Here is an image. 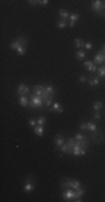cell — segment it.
I'll list each match as a JSON object with an SVG mask.
<instances>
[{
  "instance_id": "23",
  "label": "cell",
  "mask_w": 105,
  "mask_h": 202,
  "mask_svg": "<svg viewBox=\"0 0 105 202\" xmlns=\"http://www.w3.org/2000/svg\"><path fill=\"white\" fill-rule=\"evenodd\" d=\"M102 108H103V103L101 102V101H96V102L93 104V109H94V110H98L100 111Z\"/></svg>"
},
{
  "instance_id": "26",
  "label": "cell",
  "mask_w": 105,
  "mask_h": 202,
  "mask_svg": "<svg viewBox=\"0 0 105 202\" xmlns=\"http://www.w3.org/2000/svg\"><path fill=\"white\" fill-rule=\"evenodd\" d=\"M69 19H70V22H72V23L77 22V20L79 19V15H78V14H70Z\"/></svg>"
},
{
  "instance_id": "32",
  "label": "cell",
  "mask_w": 105,
  "mask_h": 202,
  "mask_svg": "<svg viewBox=\"0 0 105 202\" xmlns=\"http://www.w3.org/2000/svg\"><path fill=\"white\" fill-rule=\"evenodd\" d=\"M84 138H85V136L81 133H77L76 135H75V139L76 140H82V139H84Z\"/></svg>"
},
{
  "instance_id": "8",
  "label": "cell",
  "mask_w": 105,
  "mask_h": 202,
  "mask_svg": "<svg viewBox=\"0 0 105 202\" xmlns=\"http://www.w3.org/2000/svg\"><path fill=\"white\" fill-rule=\"evenodd\" d=\"M70 181H72V179H69V178H63L60 180V189L62 190H66V189L70 188Z\"/></svg>"
},
{
  "instance_id": "18",
  "label": "cell",
  "mask_w": 105,
  "mask_h": 202,
  "mask_svg": "<svg viewBox=\"0 0 105 202\" xmlns=\"http://www.w3.org/2000/svg\"><path fill=\"white\" fill-rule=\"evenodd\" d=\"M70 188L74 189V190H77V189L82 188V186H81V182H79L78 180L72 179V181H70Z\"/></svg>"
},
{
  "instance_id": "15",
  "label": "cell",
  "mask_w": 105,
  "mask_h": 202,
  "mask_svg": "<svg viewBox=\"0 0 105 202\" xmlns=\"http://www.w3.org/2000/svg\"><path fill=\"white\" fill-rule=\"evenodd\" d=\"M19 103L21 107H27L29 106V98L27 95H24V97H20L19 98Z\"/></svg>"
},
{
  "instance_id": "3",
  "label": "cell",
  "mask_w": 105,
  "mask_h": 202,
  "mask_svg": "<svg viewBox=\"0 0 105 202\" xmlns=\"http://www.w3.org/2000/svg\"><path fill=\"white\" fill-rule=\"evenodd\" d=\"M92 9L95 11V14L103 15V12L105 10V1H101V0L92 1Z\"/></svg>"
},
{
  "instance_id": "39",
  "label": "cell",
  "mask_w": 105,
  "mask_h": 202,
  "mask_svg": "<svg viewBox=\"0 0 105 202\" xmlns=\"http://www.w3.org/2000/svg\"><path fill=\"white\" fill-rule=\"evenodd\" d=\"M85 153H86V149L81 148V153H79V156H83V155H85Z\"/></svg>"
},
{
  "instance_id": "42",
  "label": "cell",
  "mask_w": 105,
  "mask_h": 202,
  "mask_svg": "<svg viewBox=\"0 0 105 202\" xmlns=\"http://www.w3.org/2000/svg\"><path fill=\"white\" fill-rule=\"evenodd\" d=\"M103 15H105V10H104V12H103Z\"/></svg>"
},
{
  "instance_id": "28",
  "label": "cell",
  "mask_w": 105,
  "mask_h": 202,
  "mask_svg": "<svg viewBox=\"0 0 105 202\" xmlns=\"http://www.w3.org/2000/svg\"><path fill=\"white\" fill-rule=\"evenodd\" d=\"M54 100V97H50L47 100H45V107H52V102Z\"/></svg>"
},
{
  "instance_id": "4",
  "label": "cell",
  "mask_w": 105,
  "mask_h": 202,
  "mask_svg": "<svg viewBox=\"0 0 105 202\" xmlns=\"http://www.w3.org/2000/svg\"><path fill=\"white\" fill-rule=\"evenodd\" d=\"M62 198L65 201H73L74 198H75V190L72 188L66 189V190H64V192H63Z\"/></svg>"
},
{
  "instance_id": "6",
  "label": "cell",
  "mask_w": 105,
  "mask_h": 202,
  "mask_svg": "<svg viewBox=\"0 0 105 202\" xmlns=\"http://www.w3.org/2000/svg\"><path fill=\"white\" fill-rule=\"evenodd\" d=\"M93 134L91 135L90 136V138L91 139H93V140H95V142H97V143H101L103 139H104V137H103V134H102V132H100V130L97 129L96 132H92Z\"/></svg>"
},
{
  "instance_id": "24",
  "label": "cell",
  "mask_w": 105,
  "mask_h": 202,
  "mask_svg": "<svg viewBox=\"0 0 105 202\" xmlns=\"http://www.w3.org/2000/svg\"><path fill=\"white\" fill-rule=\"evenodd\" d=\"M87 128H89V130H91V132H96V130H97L96 125H94L92 121H89V123H87Z\"/></svg>"
},
{
  "instance_id": "34",
  "label": "cell",
  "mask_w": 105,
  "mask_h": 202,
  "mask_svg": "<svg viewBox=\"0 0 105 202\" xmlns=\"http://www.w3.org/2000/svg\"><path fill=\"white\" fill-rule=\"evenodd\" d=\"M84 47L86 49H92L93 48V45H92V43H90V42H87V43H85V45H84Z\"/></svg>"
},
{
  "instance_id": "13",
  "label": "cell",
  "mask_w": 105,
  "mask_h": 202,
  "mask_svg": "<svg viewBox=\"0 0 105 202\" xmlns=\"http://www.w3.org/2000/svg\"><path fill=\"white\" fill-rule=\"evenodd\" d=\"M32 92H34L35 94L41 97V94H43V92H44V85L37 84V85H35V87L32 88Z\"/></svg>"
},
{
  "instance_id": "1",
  "label": "cell",
  "mask_w": 105,
  "mask_h": 202,
  "mask_svg": "<svg viewBox=\"0 0 105 202\" xmlns=\"http://www.w3.org/2000/svg\"><path fill=\"white\" fill-rule=\"evenodd\" d=\"M29 107L31 109H40L41 107H45L43 98L35 93L30 94V97H29Z\"/></svg>"
},
{
  "instance_id": "17",
  "label": "cell",
  "mask_w": 105,
  "mask_h": 202,
  "mask_svg": "<svg viewBox=\"0 0 105 202\" xmlns=\"http://www.w3.org/2000/svg\"><path fill=\"white\" fill-rule=\"evenodd\" d=\"M75 56H76V60H83V58H85V56H86V52L84 49H78L77 52H76V54H75Z\"/></svg>"
},
{
  "instance_id": "10",
  "label": "cell",
  "mask_w": 105,
  "mask_h": 202,
  "mask_svg": "<svg viewBox=\"0 0 105 202\" xmlns=\"http://www.w3.org/2000/svg\"><path fill=\"white\" fill-rule=\"evenodd\" d=\"M50 111L58 112V113H63V112H64V109H63V107H62L58 102H54L53 106L50 107Z\"/></svg>"
},
{
  "instance_id": "40",
  "label": "cell",
  "mask_w": 105,
  "mask_h": 202,
  "mask_svg": "<svg viewBox=\"0 0 105 202\" xmlns=\"http://www.w3.org/2000/svg\"><path fill=\"white\" fill-rule=\"evenodd\" d=\"M74 24H75V23H72V22H69V23H68V26H69L70 28H73V27H74Z\"/></svg>"
},
{
  "instance_id": "9",
  "label": "cell",
  "mask_w": 105,
  "mask_h": 202,
  "mask_svg": "<svg viewBox=\"0 0 105 202\" xmlns=\"http://www.w3.org/2000/svg\"><path fill=\"white\" fill-rule=\"evenodd\" d=\"M55 144H56L55 149H58V147H60L62 145H64V144H65V140H64V138H63L62 135L57 134L56 136H55Z\"/></svg>"
},
{
  "instance_id": "41",
  "label": "cell",
  "mask_w": 105,
  "mask_h": 202,
  "mask_svg": "<svg viewBox=\"0 0 105 202\" xmlns=\"http://www.w3.org/2000/svg\"><path fill=\"white\" fill-rule=\"evenodd\" d=\"M103 50H105V44L103 45Z\"/></svg>"
},
{
  "instance_id": "27",
  "label": "cell",
  "mask_w": 105,
  "mask_h": 202,
  "mask_svg": "<svg viewBox=\"0 0 105 202\" xmlns=\"http://www.w3.org/2000/svg\"><path fill=\"white\" fill-rule=\"evenodd\" d=\"M17 52H18L19 55H24V54L26 53V47H25V46H19L18 49H17Z\"/></svg>"
},
{
  "instance_id": "21",
  "label": "cell",
  "mask_w": 105,
  "mask_h": 202,
  "mask_svg": "<svg viewBox=\"0 0 105 202\" xmlns=\"http://www.w3.org/2000/svg\"><path fill=\"white\" fill-rule=\"evenodd\" d=\"M97 74H98V78H105V65L97 67Z\"/></svg>"
},
{
  "instance_id": "5",
  "label": "cell",
  "mask_w": 105,
  "mask_h": 202,
  "mask_svg": "<svg viewBox=\"0 0 105 202\" xmlns=\"http://www.w3.org/2000/svg\"><path fill=\"white\" fill-rule=\"evenodd\" d=\"M17 94H19L20 97H24V95H27L28 94V92H29V88L28 85H26V84H24V83H20L18 88H17Z\"/></svg>"
},
{
  "instance_id": "14",
  "label": "cell",
  "mask_w": 105,
  "mask_h": 202,
  "mask_svg": "<svg viewBox=\"0 0 105 202\" xmlns=\"http://www.w3.org/2000/svg\"><path fill=\"white\" fill-rule=\"evenodd\" d=\"M58 14H59V17H60V19L62 20H68V18H69V12L67 11L66 9H60L59 11H58Z\"/></svg>"
},
{
  "instance_id": "2",
  "label": "cell",
  "mask_w": 105,
  "mask_h": 202,
  "mask_svg": "<svg viewBox=\"0 0 105 202\" xmlns=\"http://www.w3.org/2000/svg\"><path fill=\"white\" fill-rule=\"evenodd\" d=\"M27 43H28V36H20L16 41L12 42L10 47L12 50H17L19 46H25V47H27Z\"/></svg>"
},
{
  "instance_id": "20",
  "label": "cell",
  "mask_w": 105,
  "mask_h": 202,
  "mask_svg": "<svg viewBox=\"0 0 105 202\" xmlns=\"http://www.w3.org/2000/svg\"><path fill=\"white\" fill-rule=\"evenodd\" d=\"M84 45H85V43H84L81 38H76V39H75V46H76L78 49H82L84 47Z\"/></svg>"
},
{
  "instance_id": "36",
  "label": "cell",
  "mask_w": 105,
  "mask_h": 202,
  "mask_svg": "<svg viewBox=\"0 0 105 202\" xmlns=\"http://www.w3.org/2000/svg\"><path fill=\"white\" fill-rule=\"evenodd\" d=\"M48 0H39L38 1V3L39 5H41V6H46V5H48Z\"/></svg>"
},
{
  "instance_id": "22",
  "label": "cell",
  "mask_w": 105,
  "mask_h": 202,
  "mask_svg": "<svg viewBox=\"0 0 105 202\" xmlns=\"http://www.w3.org/2000/svg\"><path fill=\"white\" fill-rule=\"evenodd\" d=\"M67 25H68V23L66 22V20H62V19H59L57 22V27L59 28V29H64Z\"/></svg>"
},
{
  "instance_id": "29",
  "label": "cell",
  "mask_w": 105,
  "mask_h": 202,
  "mask_svg": "<svg viewBox=\"0 0 105 202\" xmlns=\"http://www.w3.org/2000/svg\"><path fill=\"white\" fill-rule=\"evenodd\" d=\"M58 148L60 149V152H63V153H67V150H68V145L66 144V142H65V144L64 145H62L60 147H58Z\"/></svg>"
},
{
  "instance_id": "38",
  "label": "cell",
  "mask_w": 105,
  "mask_h": 202,
  "mask_svg": "<svg viewBox=\"0 0 105 202\" xmlns=\"http://www.w3.org/2000/svg\"><path fill=\"white\" fill-rule=\"evenodd\" d=\"M79 81H81V82H83V83H84V82H86V81H87V78L85 77V75H82V77L79 78Z\"/></svg>"
},
{
  "instance_id": "31",
  "label": "cell",
  "mask_w": 105,
  "mask_h": 202,
  "mask_svg": "<svg viewBox=\"0 0 105 202\" xmlns=\"http://www.w3.org/2000/svg\"><path fill=\"white\" fill-rule=\"evenodd\" d=\"M93 64H94V62H92V61H85V63H84V67H85L86 70H89Z\"/></svg>"
},
{
  "instance_id": "7",
  "label": "cell",
  "mask_w": 105,
  "mask_h": 202,
  "mask_svg": "<svg viewBox=\"0 0 105 202\" xmlns=\"http://www.w3.org/2000/svg\"><path fill=\"white\" fill-rule=\"evenodd\" d=\"M85 193V189L84 188H79V189H77V190H75V198H74V200L73 201H75V202H81L82 200V195Z\"/></svg>"
},
{
  "instance_id": "25",
  "label": "cell",
  "mask_w": 105,
  "mask_h": 202,
  "mask_svg": "<svg viewBox=\"0 0 105 202\" xmlns=\"http://www.w3.org/2000/svg\"><path fill=\"white\" fill-rule=\"evenodd\" d=\"M45 124H46V117L45 116H40L38 119H37V125L45 126Z\"/></svg>"
},
{
  "instance_id": "16",
  "label": "cell",
  "mask_w": 105,
  "mask_h": 202,
  "mask_svg": "<svg viewBox=\"0 0 105 202\" xmlns=\"http://www.w3.org/2000/svg\"><path fill=\"white\" fill-rule=\"evenodd\" d=\"M34 189H35V184H34L32 182H27L26 184H25V186H24L25 192H27V193L34 191Z\"/></svg>"
},
{
  "instance_id": "33",
  "label": "cell",
  "mask_w": 105,
  "mask_h": 202,
  "mask_svg": "<svg viewBox=\"0 0 105 202\" xmlns=\"http://www.w3.org/2000/svg\"><path fill=\"white\" fill-rule=\"evenodd\" d=\"M79 129H82V130H89V128H87V123L81 124V126H79Z\"/></svg>"
},
{
  "instance_id": "11",
  "label": "cell",
  "mask_w": 105,
  "mask_h": 202,
  "mask_svg": "<svg viewBox=\"0 0 105 202\" xmlns=\"http://www.w3.org/2000/svg\"><path fill=\"white\" fill-rule=\"evenodd\" d=\"M104 62V58H103V54L101 50H98V53L97 54H95V56H94V63L96 65H100V64H102V63Z\"/></svg>"
},
{
  "instance_id": "19",
  "label": "cell",
  "mask_w": 105,
  "mask_h": 202,
  "mask_svg": "<svg viewBox=\"0 0 105 202\" xmlns=\"http://www.w3.org/2000/svg\"><path fill=\"white\" fill-rule=\"evenodd\" d=\"M89 84L91 87H96L100 84V78L98 77H95V78H91L89 80Z\"/></svg>"
},
{
  "instance_id": "35",
  "label": "cell",
  "mask_w": 105,
  "mask_h": 202,
  "mask_svg": "<svg viewBox=\"0 0 105 202\" xmlns=\"http://www.w3.org/2000/svg\"><path fill=\"white\" fill-rule=\"evenodd\" d=\"M29 125L31 126V127H36V125H37V121H35L31 118V119H29Z\"/></svg>"
},
{
  "instance_id": "30",
  "label": "cell",
  "mask_w": 105,
  "mask_h": 202,
  "mask_svg": "<svg viewBox=\"0 0 105 202\" xmlns=\"http://www.w3.org/2000/svg\"><path fill=\"white\" fill-rule=\"evenodd\" d=\"M93 117H94L95 120H100V119H101V113H100V111H98V110H94Z\"/></svg>"
},
{
  "instance_id": "12",
  "label": "cell",
  "mask_w": 105,
  "mask_h": 202,
  "mask_svg": "<svg viewBox=\"0 0 105 202\" xmlns=\"http://www.w3.org/2000/svg\"><path fill=\"white\" fill-rule=\"evenodd\" d=\"M34 133H35V135H37V136H44V134H45L44 126L37 125L36 127H34Z\"/></svg>"
},
{
  "instance_id": "37",
  "label": "cell",
  "mask_w": 105,
  "mask_h": 202,
  "mask_svg": "<svg viewBox=\"0 0 105 202\" xmlns=\"http://www.w3.org/2000/svg\"><path fill=\"white\" fill-rule=\"evenodd\" d=\"M27 2H28L30 6H35V5H37V3H38V1H37V0H28Z\"/></svg>"
}]
</instances>
